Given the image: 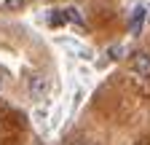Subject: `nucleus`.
Instances as JSON below:
<instances>
[{
    "label": "nucleus",
    "mask_w": 150,
    "mask_h": 145,
    "mask_svg": "<svg viewBox=\"0 0 150 145\" xmlns=\"http://www.w3.org/2000/svg\"><path fill=\"white\" fill-rule=\"evenodd\" d=\"M131 67H134L137 75L150 78V54H147V51H137L134 57H131Z\"/></svg>",
    "instance_id": "2"
},
{
    "label": "nucleus",
    "mask_w": 150,
    "mask_h": 145,
    "mask_svg": "<svg viewBox=\"0 0 150 145\" xmlns=\"http://www.w3.org/2000/svg\"><path fill=\"white\" fill-rule=\"evenodd\" d=\"M70 145H88L86 140H75V142H70Z\"/></svg>",
    "instance_id": "9"
},
{
    "label": "nucleus",
    "mask_w": 150,
    "mask_h": 145,
    "mask_svg": "<svg viewBox=\"0 0 150 145\" xmlns=\"http://www.w3.org/2000/svg\"><path fill=\"white\" fill-rule=\"evenodd\" d=\"M35 124H38V126H40V129H43V126H46V113L35 110Z\"/></svg>",
    "instance_id": "6"
},
{
    "label": "nucleus",
    "mask_w": 150,
    "mask_h": 145,
    "mask_svg": "<svg viewBox=\"0 0 150 145\" xmlns=\"http://www.w3.org/2000/svg\"><path fill=\"white\" fill-rule=\"evenodd\" d=\"M3 83H6V70L0 67V89H3Z\"/></svg>",
    "instance_id": "8"
},
{
    "label": "nucleus",
    "mask_w": 150,
    "mask_h": 145,
    "mask_svg": "<svg viewBox=\"0 0 150 145\" xmlns=\"http://www.w3.org/2000/svg\"><path fill=\"white\" fill-rule=\"evenodd\" d=\"M6 3H8L11 8H19V6H24V0H6Z\"/></svg>",
    "instance_id": "7"
},
{
    "label": "nucleus",
    "mask_w": 150,
    "mask_h": 145,
    "mask_svg": "<svg viewBox=\"0 0 150 145\" xmlns=\"http://www.w3.org/2000/svg\"><path fill=\"white\" fill-rule=\"evenodd\" d=\"M27 92H30V97L35 102L46 100V94H48V78L43 75V72H32V75L27 78Z\"/></svg>",
    "instance_id": "1"
},
{
    "label": "nucleus",
    "mask_w": 150,
    "mask_h": 145,
    "mask_svg": "<svg viewBox=\"0 0 150 145\" xmlns=\"http://www.w3.org/2000/svg\"><path fill=\"white\" fill-rule=\"evenodd\" d=\"M145 16H147V8H142V6H137L131 11V16H129V32L131 35H139V30L145 24Z\"/></svg>",
    "instance_id": "3"
},
{
    "label": "nucleus",
    "mask_w": 150,
    "mask_h": 145,
    "mask_svg": "<svg viewBox=\"0 0 150 145\" xmlns=\"http://www.w3.org/2000/svg\"><path fill=\"white\" fill-rule=\"evenodd\" d=\"M62 19H64V22H75V24H83V16L75 11V8H64V11H62Z\"/></svg>",
    "instance_id": "5"
},
{
    "label": "nucleus",
    "mask_w": 150,
    "mask_h": 145,
    "mask_svg": "<svg viewBox=\"0 0 150 145\" xmlns=\"http://www.w3.org/2000/svg\"><path fill=\"white\" fill-rule=\"evenodd\" d=\"M56 43H59V46H64V48H70V51H75V57H81V59H91V48L81 46L78 41H70V38H59Z\"/></svg>",
    "instance_id": "4"
}]
</instances>
